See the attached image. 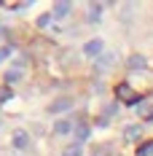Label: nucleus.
Instances as JSON below:
<instances>
[{
  "label": "nucleus",
  "instance_id": "nucleus-2",
  "mask_svg": "<svg viewBox=\"0 0 153 156\" xmlns=\"http://www.w3.org/2000/svg\"><path fill=\"white\" fill-rule=\"evenodd\" d=\"M102 51H105V41H99V38H92L89 43H83V54L86 57H102Z\"/></svg>",
  "mask_w": 153,
  "mask_h": 156
},
{
  "label": "nucleus",
  "instance_id": "nucleus-1",
  "mask_svg": "<svg viewBox=\"0 0 153 156\" xmlns=\"http://www.w3.org/2000/svg\"><path fill=\"white\" fill-rule=\"evenodd\" d=\"M116 94H118L121 102H129V105H137L140 100H142V97H137V92H134L129 83H118V86H116Z\"/></svg>",
  "mask_w": 153,
  "mask_h": 156
},
{
  "label": "nucleus",
  "instance_id": "nucleus-8",
  "mask_svg": "<svg viewBox=\"0 0 153 156\" xmlns=\"http://www.w3.org/2000/svg\"><path fill=\"white\" fill-rule=\"evenodd\" d=\"M142 135V126L140 124H126L123 126V140H137Z\"/></svg>",
  "mask_w": 153,
  "mask_h": 156
},
{
  "label": "nucleus",
  "instance_id": "nucleus-17",
  "mask_svg": "<svg viewBox=\"0 0 153 156\" xmlns=\"http://www.w3.org/2000/svg\"><path fill=\"white\" fill-rule=\"evenodd\" d=\"M5 81H8V83H14V81H19V70H8V73H5Z\"/></svg>",
  "mask_w": 153,
  "mask_h": 156
},
{
  "label": "nucleus",
  "instance_id": "nucleus-5",
  "mask_svg": "<svg viewBox=\"0 0 153 156\" xmlns=\"http://www.w3.org/2000/svg\"><path fill=\"white\" fill-rule=\"evenodd\" d=\"M27 145H30V135L24 129H16L14 132V148L16 151H27Z\"/></svg>",
  "mask_w": 153,
  "mask_h": 156
},
{
  "label": "nucleus",
  "instance_id": "nucleus-4",
  "mask_svg": "<svg viewBox=\"0 0 153 156\" xmlns=\"http://www.w3.org/2000/svg\"><path fill=\"white\" fill-rule=\"evenodd\" d=\"M70 108H73V100H70V97H59V100H54V102L48 105V113L57 116V113H67Z\"/></svg>",
  "mask_w": 153,
  "mask_h": 156
},
{
  "label": "nucleus",
  "instance_id": "nucleus-9",
  "mask_svg": "<svg viewBox=\"0 0 153 156\" xmlns=\"http://www.w3.org/2000/svg\"><path fill=\"white\" fill-rule=\"evenodd\" d=\"M126 67H129V70H145V57H142V54H132V57L126 59Z\"/></svg>",
  "mask_w": 153,
  "mask_h": 156
},
{
  "label": "nucleus",
  "instance_id": "nucleus-13",
  "mask_svg": "<svg viewBox=\"0 0 153 156\" xmlns=\"http://www.w3.org/2000/svg\"><path fill=\"white\" fill-rule=\"evenodd\" d=\"M137 154H140V156H153V140H151V143H142Z\"/></svg>",
  "mask_w": 153,
  "mask_h": 156
},
{
  "label": "nucleus",
  "instance_id": "nucleus-10",
  "mask_svg": "<svg viewBox=\"0 0 153 156\" xmlns=\"http://www.w3.org/2000/svg\"><path fill=\"white\" fill-rule=\"evenodd\" d=\"M73 11V3L70 0H57V5H54V16H67Z\"/></svg>",
  "mask_w": 153,
  "mask_h": 156
},
{
  "label": "nucleus",
  "instance_id": "nucleus-3",
  "mask_svg": "<svg viewBox=\"0 0 153 156\" xmlns=\"http://www.w3.org/2000/svg\"><path fill=\"white\" fill-rule=\"evenodd\" d=\"M137 116L140 119H145V121H151L153 119V97H142V100H140L137 102Z\"/></svg>",
  "mask_w": 153,
  "mask_h": 156
},
{
  "label": "nucleus",
  "instance_id": "nucleus-11",
  "mask_svg": "<svg viewBox=\"0 0 153 156\" xmlns=\"http://www.w3.org/2000/svg\"><path fill=\"white\" fill-rule=\"evenodd\" d=\"M54 132H57V135H70V132H73V121H70V119L57 121V124H54Z\"/></svg>",
  "mask_w": 153,
  "mask_h": 156
},
{
  "label": "nucleus",
  "instance_id": "nucleus-6",
  "mask_svg": "<svg viewBox=\"0 0 153 156\" xmlns=\"http://www.w3.org/2000/svg\"><path fill=\"white\" fill-rule=\"evenodd\" d=\"M113 62H116V57H113V54H102V57L97 59V65H94V70L102 76V73H107V70L113 67Z\"/></svg>",
  "mask_w": 153,
  "mask_h": 156
},
{
  "label": "nucleus",
  "instance_id": "nucleus-18",
  "mask_svg": "<svg viewBox=\"0 0 153 156\" xmlns=\"http://www.w3.org/2000/svg\"><path fill=\"white\" fill-rule=\"evenodd\" d=\"M8 54H11V46H3V48H0V59H5Z\"/></svg>",
  "mask_w": 153,
  "mask_h": 156
},
{
  "label": "nucleus",
  "instance_id": "nucleus-7",
  "mask_svg": "<svg viewBox=\"0 0 153 156\" xmlns=\"http://www.w3.org/2000/svg\"><path fill=\"white\" fill-rule=\"evenodd\" d=\"M86 22H89V24H99V22H102V5H99V3H92V5H89Z\"/></svg>",
  "mask_w": 153,
  "mask_h": 156
},
{
  "label": "nucleus",
  "instance_id": "nucleus-12",
  "mask_svg": "<svg viewBox=\"0 0 153 156\" xmlns=\"http://www.w3.org/2000/svg\"><path fill=\"white\" fill-rule=\"evenodd\" d=\"M89 135H92V129H89V126H86V124L75 126V137H78V140H81V143H83V140H89Z\"/></svg>",
  "mask_w": 153,
  "mask_h": 156
},
{
  "label": "nucleus",
  "instance_id": "nucleus-15",
  "mask_svg": "<svg viewBox=\"0 0 153 156\" xmlns=\"http://www.w3.org/2000/svg\"><path fill=\"white\" fill-rule=\"evenodd\" d=\"M51 19H54V14H40V16H38V27H48Z\"/></svg>",
  "mask_w": 153,
  "mask_h": 156
},
{
  "label": "nucleus",
  "instance_id": "nucleus-16",
  "mask_svg": "<svg viewBox=\"0 0 153 156\" xmlns=\"http://www.w3.org/2000/svg\"><path fill=\"white\" fill-rule=\"evenodd\" d=\"M62 156H83V151H81V145H70V148H64Z\"/></svg>",
  "mask_w": 153,
  "mask_h": 156
},
{
  "label": "nucleus",
  "instance_id": "nucleus-14",
  "mask_svg": "<svg viewBox=\"0 0 153 156\" xmlns=\"http://www.w3.org/2000/svg\"><path fill=\"white\" fill-rule=\"evenodd\" d=\"M92 156H113V151H110L107 145H97V148L92 151Z\"/></svg>",
  "mask_w": 153,
  "mask_h": 156
}]
</instances>
